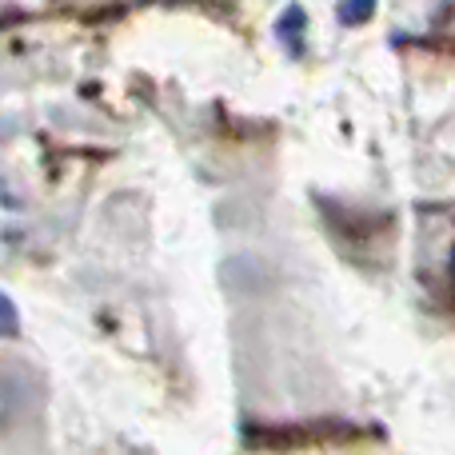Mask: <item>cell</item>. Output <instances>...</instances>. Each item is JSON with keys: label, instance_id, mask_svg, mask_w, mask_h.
<instances>
[{"label": "cell", "instance_id": "3957f363", "mask_svg": "<svg viewBox=\"0 0 455 455\" xmlns=\"http://www.w3.org/2000/svg\"><path fill=\"white\" fill-rule=\"evenodd\" d=\"M299 28H304V12H299V8L291 4L288 12L280 16V24H275V32H280V36H288L291 44H299Z\"/></svg>", "mask_w": 455, "mask_h": 455}, {"label": "cell", "instance_id": "5b68a950", "mask_svg": "<svg viewBox=\"0 0 455 455\" xmlns=\"http://www.w3.org/2000/svg\"><path fill=\"white\" fill-rule=\"evenodd\" d=\"M451 280H455V256H451Z\"/></svg>", "mask_w": 455, "mask_h": 455}, {"label": "cell", "instance_id": "277c9868", "mask_svg": "<svg viewBox=\"0 0 455 455\" xmlns=\"http://www.w3.org/2000/svg\"><path fill=\"white\" fill-rule=\"evenodd\" d=\"M0 200H4V204L12 208V196H8V192H4V184H0Z\"/></svg>", "mask_w": 455, "mask_h": 455}, {"label": "cell", "instance_id": "7a4b0ae2", "mask_svg": "<svg viewBox=\"0 0 455 455\" xmlns=\"http://www.w3.org/2000/svg\"><path fill=\"white\" fill-rule=\"evenodd\" d=\"M20 331V315H16V304L0 291V339H8V336H16Z\"/></svg>", "mask_w": 455, "mask_h": 455}, {"label": "cell", "instance_id": "6da1fadb", "mask_svg": "<svg viewBox=\"0 0 455 455\" xmlns=\"http://www.w3.org/2000/svg\"><path fill=\"white\" fill-rule=\"evenodd\" d=\"M376 12V0H339V20L344 24H363Z\"/></svg>", "mask_w": 455, "mask_h": 455}]
</instances>
